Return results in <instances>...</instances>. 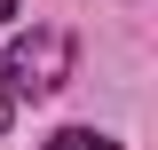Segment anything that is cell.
Here are the masks:
<instances>
[{
	"instance_id": "1",
	"label": "cell",
	"mask_w": 158,
	"mask_h": 150,
	"mask_svg": "<svg viewBox=\"0 0 158 150\" xmlns=\"http://www.w3.org/2000/svg\"><path fill=\"white\" fill-rule=\"evenodd\" d=\"M8 95H56L63 79H71V32L63 24H32V32H16V48H8Z\"/></svg>"
},
{
	"instance_id": "3",
	"label": "cell",
	"mask_w": 158,
	"mask_h": 150,
	"mask_svg": "<svg viewBox=\"0 0 158 150\" xmlns=\"http://www.w3.org/2000/svg\"><path fill=\"white\" fill-rule=\"evenodd\" d=\"M8 119H16V95H8V79H0V134H8Z\"/></svg>"
},
{
	"instance_id": "2",
	"label": "cell",
	"mask_w": 158,
	"mask_h": 150,
	"mask_svg": "<svg viewBox=\"0 0 158 150\" xmlns=\"http://www.w3.org/2000/svg\"><path fill=\"white\" fill-rule=\"evenodd\" d=\"M40 150H118L111 134H95V127H63V134H48Z\"/></svg>"
},
{
	"instance_id": "4",
	"label": "cell",
	"mask_w": 158,
	"mask_h": 150,
	"mask_svg": "<svg viewBox=\"0 0 158 150\" xmlns=\"http://www.w3.org/2000/svg\"><path fill=\"white\" fill-rule=\"evenodd\" d=\"M8 16H16V0H0V24H8Z\"/></svg>"
}]
</instances>
